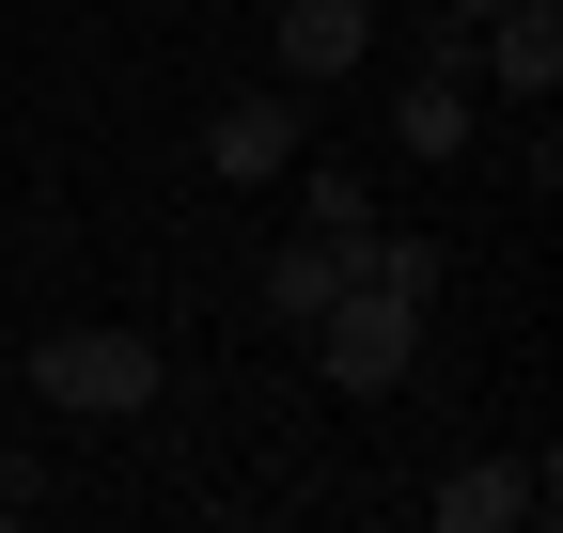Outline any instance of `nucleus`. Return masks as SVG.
I'll return each mask as SVG.
<instances>
[{"label":"nucleus","mask_w":563,"mask_h":533,"mask_svg":"<svg viewBox=\"0 0 563 533\" xmlns=\"http://www.w3.org/2000/svg\"><path fill=\"white\" fill-rule=\"evenodd\" d=\"M282 157H298V110H282V95H235L220 126H203V173H220V188H266Z\"/></svg>","instance_id":"7"},{"label":"nucleus","mask_w":563,"mask_h":533,"mask_svg":"<svg viewBox=\"0 0 563 533\" xmlns=\"http://www.w3.org/2000/svg\"><path fill=\"white\" fill-rule=\"evenodd\" d=\"M298 346H313V377H329V392H391V377L422 361V298H391V283H344V298L298 329Z\"/></svg>","instance_id":"2"},{"label":"nucleus","mask_w":563,"mask_h":533,"mask_svg":"<svg viewBox=\"0 0 563 533\" xmlns=\"http://www.w3.org/2000/svg\"><path fill=\"white\" fill-rule=\"evenodd\" d=\"M361 47H376V17H361V0H282V95L361 79Z\"/></svg>","instance_id":"5"},{"label":"nucleus","mask_w":563,"mask_h":533,"mask_svg":"<svg viewBox=\"0 0 563 533\" xmlns=\"http://www.w3.org/2000/svg\"><path fill=\"white\" fill-rule=\"evenodd\" d=\"M422 518L439 533H517V518H548V471L532 455H454V471L422 487Z\"/></svg>","instance_id":"4"},{"label":"nucleus","mask_w":563,"mask_h":533,"mask_svg":"<svg viewBox=\"0 0 563 533\" xmlns=\"http://www.w3.org/2000/svg\"><path fill=\"white\" fill-rule=\"evenodd\" d=\"M344 283H361V236H329V220L266 251V314H282V329H313V314H329Z\"/></svg>","instance_id":"6"},{"label":"nucleus","mask_w":563,"mask_h":533,"mask_svg":"<svg viewBox=\"0 0 563 533\" xmlns=\"http://www.w3.org/2000/svg\"><path fill=\"white\" fill-rule=\"evenodd\" d=\"M470 79H501L517 110H548L563 95V0H501V17L470 32Z\"/></svg>","instance_id":"3"},{"label":"nucleus","mask_w":563,"mask_h":533,"mask_svg":"<svg viewBox=\"0 0 563 533\" xmlns=\"http://www.w3.org/2000/svg\"><path fill=\"white\" fill-rule=\"evenodd\" d=\"M32 392L79 409V424H141V409H157V346H141V329H47V346H32Z\"/></svg>","instance_id":"1"},{"label":"nucleus","mask_w":563,"mask_h":533,"mask_svg":"<svg viewBox=\"0 0 563 533\" xmlns=\"http://www.w3.org/2000/svg\"><path fill=\"white\" fill-rule=\"evenodd\" d=\"M391 142L407 157H470V79H407L391 95Z\"/></svg>","instance_id":"8"},{"label":"nucleus","mask_w":563,"mask_h":533,"mask_svg":"<svg viewBox=\"0 0 563 533\" xmlns=\"http://www.w3.org/2000/svg\"><path fill=\"white\" fill-rule=\"evenodd\" d=\"M439 17H470V32H485V17H501V0H439Z\"/></svg>","instance_id":"10"},{"label":"nucleus","mask_w":563,"mask_h":533,"mask_svg":"<svg viewBox=\"0 0 563 533\" xmlns=\"http://www.w3.org/2000/svg\"><path fill=\"white\" fill-rule=\"evenodd\" d=\"M361 283H391V298H439V236H376V220H361Z\"/></svg>","instance_id":"9"},{"label":"nucleus","mask_w":563,"mask_h":533,"mask_svg":"<svg viewBox=\"0 0 563 533\" xmlns=\"http://www.w3.org/2000/svg\"><path fill=\"white\" fill-rule=\"evenodd\" d=\"M361 17H407V0H361Z\"/></svg>","instance_id":"11"}]
</instances>
